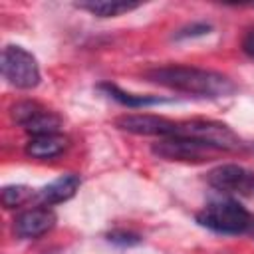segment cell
<instances>
[{"label": "cell", "mask_w": 254, "mask_h": 254, "mask_svg": "<svg viewBox=\"0 0 254 254\" xmlns=\"http://www.w3.org/2000/svg\"><path fill=\"white\" fill-rule=\"evenodd\" d=\"M145 77L163 87L183 91L189 95H198V97H226L236 89L226 75L210 69L190 67V65L155 67V69H149Z\"/></svg>", "instance_id": "cell-1"}, {"label": "cell", "mask_w": 254, "mask_h": 254, "mask_svg": "<svg viewBox=\"0 0 254 254\" xmlns=\"http://www.w3.org/2000/svg\"><path fill=\"white\" fill-rule=\"evenodd\" d=\"M173 137L202 143L204 147H208L212 151H238L242 147L240 137L230 127H226L224 123H216V121L177 123V129H175Z\"/></svg>", "instance_id": "cell-2"}, {"label": "cell", "mask_w": 254, "mask_h": 254, "mask_svg": "<svg viewBox=\"0 0 254 254\" xmlns=\"http://www.w3.org/2000/svg\"><path fill=\"white\" fill-rule=\"evenodd\" d=\"M196 222L214 232L240 234L250 226V214L236 200H220L206 204L196 214Z\"/></svg>", "instance_id": "cell-3"}, {"label": "cell", "mask_w": 254, "mask_h": 254, "mask_svg": "<svg viewBox=\"0 0 254 254\" xmlns=\"http://www.w3.org/2000/svg\"><path fill=\"white\" fill-rule=\"evenodd\" d=\"M2 75L18 89H32L40 83L36 58L28 50L12 44L2 50Z\"/></svg>", "instance_id": "cell-4"}, {"label": "cell", "mask_w": 254, "mask_h": 254, "mask_svg": "<svg viewBox=\"0 0 254 254\" xmlns=\"http://www.w3.org/2000/svg\"><path fill=\"white\" fill-rule=\"evenodd\" d=\"M208 185L224 192H250L254 190V173L238 165H220L208 173Z\"/></svg>", "instance_id": "cell-5"}, {"label": "cell", "mask_w": 254, "mask_h": 254, "mask_svg": "<svg viewBox=\"0 0 254 254\" xmlns=\"http://www.w3.org/2000/svg\"><path fill=\"white\" fill-rule=\"evenodd\" d=\"M115 125L123 131L135 135H159V137H173L177 123L159 115H123L115 121Z\"/></svg>", "instance_id": "cell-6"}, {"label": "cell", "mask_w": 254, "mask_h": 254, "mask_svg": "<svg viewBox=\"0 0 254 254\" xmlns=\"http://www.w3.org/2000/svg\"><path fill=\"white\" fill-rule=\"evenodd\" d=\"M212 149L204 147L202 143L179 137H165L161 143L153 145V153L169 159V161H202Z\"/></svg>", "instance_id": "cell-7"}, {"label": "cell", "mask_w": 254, "mask_h": 254, "mask_svg": "<svg viewBox=\"0 0 254 254\" xmlns=\"http://www.w3.org/2000/svg\"><path fill=\"white\" fill-rule=\"evenodd\" d=\"M54 224H56L54 210L48 208V206H36V208H30V210L22 212L20 216H16L14 232L20 238H40Z\"/></svg>", "instance_id": "cell-8"}, {"label": "cell", "mask_w": 254, "mask_h": 254, "mask_svg": "<svg viewBox=\"0 0 254 254\" xmlns=\"http://www.w3.org/2000/svg\"><path fill=\"white\" fill-rule=\"evenodd\" d=\"M79 183H81V179L77 175H71V173L69 175H64V177L52 181L50 185H46L38 192V198L44 204H48V206L58 204V202H64V200H67V198H71L75 194V190L79 189Z\"/></svg>", "instance_id": "cell-9"}, {"label": "cell", "mask_w": 254, "mask_h": 254, "mask_svg": "<svg viewBox=\"0 0 254 254\" xmlns=\"http://www.w3.org/2000/svg\"><path fill=\"white\" fill-rule=\"evenodd\" d=\"M67 147V139L60 133H52V135H38L32 137L26 145V155H30L32 159H54L60 153H64V149Z\"/></svg>", "instance_id": "cell-10"}, {"label": "cell", "mask_w": 254, "mask_h": 254, "mask_svg": "<svg viewBox=\"0 0 254 254\" xmlns=\"http://www.w3.org/2000/svg\"><path fill=\"white\" fill-rule=\"evenodd\" d=\"M81 10H87L93 16L99 18H111V16H119L123 12H131L135 8H139V2H127V0H87V2H77L75 4Z\"/></svg>", "instance_id": "cell-11"}, {"label": "cell", "mask_w": 254, "mask_h": 254, "mask_svg": "<svg viewBox=\"0 0 254 254\" xmlns=\"http://www.w3.org/2000/svg\"><path fill=\"white\" fill-rule=\"evenodd\" d=\"M99 89L105 91L111 99H115V101H119L121 105H127V107H149V105H157V103H167V99H163V97L125 93V91H121V89H119L117 85H113V83H101Z\"/></svg>", "instance_id": "cell-12"}, {"label": "cell", "mask_w": 254, "mask_h": 254, "mask_svg": "<svg viewBox=\"0 0 254 254\" xmlns=\"http://www.w3.org/2000/svg\"><path fill=\"white\" fill-rule=\"evenodd\" d=\"M60 127H62V119L48 111V109H40L26 125L24 129L32 135V137H38V135H52V133H60Z\"/></svg>", "instance_id": "cell-13"}, {"label": "cell", "mask_w": 254, "mask_h": 254, "mask_svg": "<svg viewBox=\"0 0 254 254\" xmlns=\"http://www.w3.org/2000/svg\"><path fill=\"white\" fill-rule=\"evenodd\" d=\"M32 196H34L32 189H28L24 185H12V187L2 189V204L6 208H16V206L28 202Z\"/></svg>", "instance_id": "cell-14"}, {"label": "cell", "mask_w": 254, "mask_h": 254, "mask_svg": "<svg viewBox=\"0 0 254 254\" xmlns=\"http://www.w3.org/2000/svg\"><path fill=\"white\" fill-rule=\"evenodd\" d=\"M40 109H42V105L36 101H20V103L12 105V119L24 127Z\"/></svg>", "instance_id": "cell-15"}, {"label": "cell", "mask_w": 254, "mask_h": 254, "mask_svg": "<svg viewBox=\"0 0 254 254\" xmlns=\"http://www.w3.org/2000/svg\"><path fill=\"white\" fill-rule=\"evenodd\" d=\"M107 240H109V242H113V244L131 246V244H137L141 238H139L137 234H133V232H111V234L107 236Z\"/></svg>", "instance_id": "cell-16"}, {"label": "cell", "mask_w": 254, "mask_h": 254, "mask_svg": "<svg viewBox=\"0 0 254 254\" xmlns=\"http://www.w3.org/2000/svg\"><path fill=\"white\" fill-rule=\"evenodd\" d=\"M208 30H210V26H208V24H192V26H189V28L181 30V32L177 34V38H189V36H202V34H206Z\"/></svg>", "instance_id": "cell-17"}, {"label": "cell", "mask_w": 254, "mask_h": 254, "mask_svg": "<svg viewBox=\"0 0 254 254\" xmlns=\"http://www.w3.org/2000/svg\"><path fill=\"white\" fill-rule=\"evenodd\" d=\"M242 50H244L246 56H250V58L254 60V30H250V32L244 36V40H242Z\"/></svg>", "instance_id": "cell-18"}]
</instances>
